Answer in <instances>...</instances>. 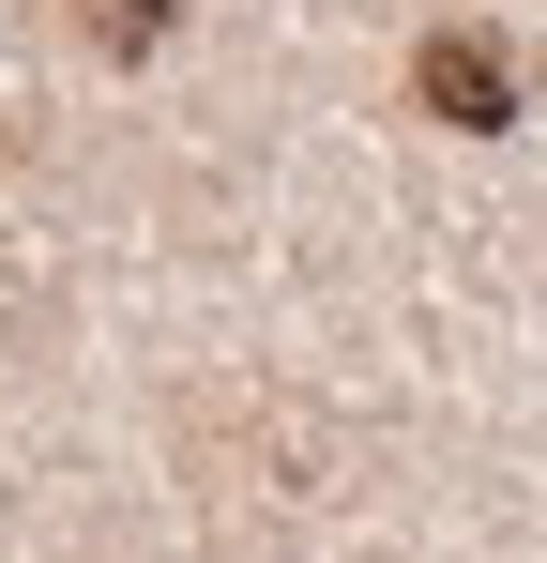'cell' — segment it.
<instances>
[{
    "mask_svg": "<svg viewBox=\"0 0 547 563\" xmlns=\"http://www.w3.org/2000/svg\"><path fill=\"white\" fill-rule=\"evenodd\" d=\"M77 31L107 62H137V46H168V0H77Z\"/></svg>",
    "mask_w": 547,
    "mask_h": 563,
    "instance_id": "2",
    "label": "cell"
},
{
    "mask_svg": "<svg viewBox=\"0 0 547 563\" xmlns=\"http://www.w3.org/2000/svg\"><path fill=\"white\" fill-rule=\"evenodd\" d=\"M411 92L442 107V122H502V107H517V92H502V62H487V46H471V31H442V46H426V62H411Z\"/></svg>",
    "mask_w": 547,
    "mask_h": 563,
    "instance_id": "1",
    "label": "cell"
}]
</instances>
